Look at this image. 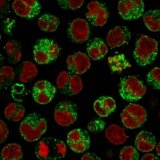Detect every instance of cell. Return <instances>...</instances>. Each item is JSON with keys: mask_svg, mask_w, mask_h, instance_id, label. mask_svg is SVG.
Masks as SVG:
<instances>
[{"mask_svg": "<svg viewBox=\"0 0 160 160\" xmlns=\"http://www.w3.org/2000/svg\"><path fill=\"white\" fill-rule=\"evenodd\" d=\"M115 100L110 97L102 96L96 100L94 103V110L102 117H108L116 109Z\"/></svg>", "mask_w": 160, "mask_h": 160, "instance_id": "obj_20", "label": "cell"}, {"mask_svg": "<svg viewBox=\"0 0 160 160\" xmlns=\"http://www.w3.org/2000/svg\"><path fill=\"white\" fill-rule=\"evenodd\" d=\"M60 20L57 16L50 14L42 15L38 19V24L41 30L47 32H53L58 29Z\"/></svg>", "mask_w": 160, "mask_h": 160, "instance_id": "obj_23", "label": "cell"}, {"mask_svg": "<svg viewBox=\"0 0 160 160\" xmlns=\"http://www.w3.org/2000/svg\"><path fill=\"white\" fill-rule=\"evenodd\" d=\"M104 135L108 142L114 145L124 144L128 139L125 129L115 124L109 125L105 130Z\"/></svg>", "mask_w": 160, "mask_h": 160, "instance_id": "obj_19", "label": "cell"}, {"mask_svg": "<svg viewBox=\"0 0 160 160\" xmlns=\"http://www.w3.org/2000/svg\"><path fill=\"white\" fill-rule=\"evenodd\" d=\"M156 152L158 155L160 156V142L158 143V144L156 146Z\"/></svg>", "mask_w": 160, "mask_h": 160, "instance_id": "obj_34", "label": "cell"}, {"mask_svg": "<svg viewBox=\"0 0 160 160\" xmlns=\"http://www.w3.org/2000/svg\"><path fill=\"white\" fill-rule=\"evenodd\" d=\"M118 10L123 20H136L143 14L144 2L142 0H121L118 5Z\"/></svg>", "mask_w": 160, "mask_h": 160, "instance_id": "obj_9", "label": "cell"}, {"mask_svg": "<svg viewBox=\"0 0 160 160\" xmlns=\"http://www.w3.org/2000/svg\"><path fill=\"white\" fill-rule=\"evenodd\" d=\"M143 20L148 29L153 32L160 31V9H151L143 16Z\"/></svg>", "mask_w": 160, "mask_h": 160, "instance_id": "obj_26", "label": "cell"}, {"mask_svg": "<svg viewBox=\"0 0 160 160\" xmlns=\"http://www.w3.org/2000/svg\"><path fill=\"white\" fill-rule=\"evenodd\" d=\"M120 160H139L138 149L132 146L124 147L120 152Z\"/></svg>", "mask_w": 160, "mask_h": 160, "instance_id": "obj_29", "label": "cell"}, {"mask_svg": "<svg viewBox=\"0 0 160 160\" xmlns=\"http://www.w3.org/2000/svg\"><path fill=\"white\" fill-rule=\"evenodd\" d=\"M88 12L86 17L91 24L102 27L107 23L109 18V12L107 7L98 1L91 2L87 5Z\"/></svg>", "mask_w": 160, "mask_h": 160, "instance_id": "obj_11", "label": "cell"}, {"mask_svg": "<svg viewBox=\"0 0 160 160\" xmlns=\"http://www.w3.org/2000/svg\"><path fill=\"white\" fill-rule=\"evenodd\" d=\"M15 78V72L12 68L5 66L0 70V87L1 89H7L12 85Z\"/></svg>", "mask_w": 160, "mask_h": 160, "instance_id": "obj_27", "label": "cell"}, {"mask_svg": "<svg viewBox=\"0 0 160 160\" xmlns=\"http://www.w3.org/2000/svg\"><path fill=\"white\" fill-rule=\"evenodd\" d=\"M65 143L57 138H46L37 144L35 153L40 160H59L66 155Z\"/></svg>", "mask_w": 160, "mask_h": 160, "instance_id": "obj_2", "label": "cell"}, {"mask_svg": "<svg viewBox=\"0 0 160 160\" xmlns=\"http://www.w3.org/2000/svg\"><path fill=\"white\" fill-rule=\"evenodd\" d=\"M80 160H101V159L94 153H87L82 157Z\"/></svg>", "mask_w": 160, "mask_h": 160, "instance_id": "obj_32", "label": "cell"}, {"mask_svg": "<svg viewBox=\"0 0 160 160\" xmlns=\"http://www.w3.org/2000/svg\"><path fill=\"white\" fill-rule=\"evenodd\" d=\"M84 0H58L59 6L64 9L76 10L80 8L83 4Z\"/></svg>", "mask_w": 160, "mask_h": 160, "instance_id": "obj_30", "label": "cell"}, {"mask_svg": "<svg viewBox=\"0 0 160 160\" xmlns=\"http://www.w3.org/2000/svg\"><path fill=\"white\" fill-rule=\"evenodd\" d=\"M78 116V106L68 100L59 102L54 111L55 121L62 127H68L73 124L77 121Z\"/></svg>", "mask_w": 160, "mask_h": 160, "instance_id": "obj_8", "label": "cell"}, {"mask_svg": "<svg viewBox=\"0 0 160 160\" xmlns=\"http://www.w3.org/2000/svg\"><path fill=\"white\" fill-rule=\"evenodd\" d=\"M141 160H160L159 158L154 154L148 153L142 157Z\"/></svg>", "mask_w": 160, "mask_h": 160, "instance_id": "obj_33", "label": "cell"}, {"mask_svg": "<svg viewBox=\"0 0 160 160\" xmlns=\"http://www.w3.org/2000/svg\"><path fill=\"white\" fill-rule=\"evenodd\" d=\"M147 82L154 89H160V68H155L146 76Z\"/></svg>", "mask_w": 160, "mask_h": 160, "instance_id": "obj_28", "label": "cell"}, {"mask_svg": "<svg viewBox=\"0 0 160 160\" xmlns=\"http://www.w3.org/2000/svg\"><path fill=\"white\" fill-rule=\"evenodd\" d=\"M135 146L138 151L147 153L152 151L156 146V139L152 132L143 131L138 134Z\"/></svg>", "mask_w": 160, "mask_h": 160, "instance_id": "obj_18", "label": "cell"}, {"mask_svg": "<svg viewBox=\"0 0 160 160\" xmlns=\"http://www.w3.org/2000/svg\"><path fill=\"white\" fill-rule=\"evenodd\" d=\"M124 126L130 129L140 128L146 122L148 113L145 108L138 104L130 103L121 114Z\"/></svg>", "mask_w": 160, "mask_h": 160, "instance_id": "obj_6", "label": "cell"}, {"mask_svg": "<svg viewBox=\"0 0 160 160\" xmlns=\"http://www.w3.org/2000/svg\"><path fill=\"white\" fill-rule=\"evenodd\" d=\"M86 49L88 57L94 61L102 59L108 51L107 45L100 38L90 40L87 43Z\"/></svg>", "mask_w": 160, "mask_h": 160, "instance_id": "obj_17", "label": "cell"}, {"mask_svg": "<svg viewBox=\"0 0 160 160\" xmlns=\"http://www.w3.org/2000/svg\"><path fill=\"white\" fill-rule=\"evenodd\" d=\"M68 36L75 43H81L86 42L90 35L89 26L85 19L77 18L69 25Z\"/></svg>", "mask_w": 160, "mask_h": 160, "instance_id": "obj_12", "label": "cell"}, {"mask_svg": "<svg viewBox=\"0 0 160 160\" xmlns=\"http://www.w3.org/2000/svg\"><path fill=\"white\" fill-rule=\"evenodd\" d=\"M56 84L60 92L64 95L73 96L80 93L83 88L82 80L78 74L63 71L58 74Z\"/></svg>", "mask_w": 160, "mask_h": 160, "instance_id": "obj_7", "label": "cell"}, {"mask_svg": "<svg viewBox=\"0 0 160 160\" xmlns=\"http://www.w3.org/2000/svg\"><path fill=\"white\" fill-rule=\"evenodd\" d=\"M12 7L16 14L21 18L32 19L41 12V5L36 0H16Z\"/></svg>", "mask_w": 160, "mask_h": 160, "instance_id": "obj_14", "label": "cell"}, {"mask_svg": "<svg viewBox=\"0 0 160 160\" xmlns=\"http://www.w3.org/2000/svg\"><path fill=\"white\" fill-rule=\"evenodd\" d=\"M19 79L22 83H27L38 74L36 66L30 61H24L19 69Z\"/></svg>", "mask_w": 160, "mask_h": 160, "instance_id": "obj_21", "label": "cell"}, {"mask_svg": "<svg viewBox=\"0 0 160 160\" xmlns=\"http://www.w3.org/2000/svg\"><path fill=\"white\" fill-rule=\"evenodd\" d=\"M56 93V87L50 82L40 80L34 85L32 96L36 102L39 104H46L53 100Z\"/></svg>", "mask_w": 160, "mask_h": 160, "instance_id": "obj_13", "label": "cell"}, {"mask_svg": "<svg viewBox=\"0 0 160 160\" xmlns=\"http://www.w3.org/2000/svg\"><path fill=\"white\" fill-rule=\"evenodd\" d=\"M0 121V142L2 143L7 139L8 130L6 123L2 120Z\"/></svg>", "mask_w": 160, "mask_h": 160, "instance_id": "obj_31", "label": "cell"}, {"mask_svg": "<svg viewBox=\"0 0 160 160\" xmlns=\"http://www.w3.org/2000/svg\"><path fill=\"white\" fill-rule=\"evenodd\" d=\"M158 51V42L155 40L142 35L136 42L133 57L138 65L146 66L155 60Z\"/></svg>", "mask_w": 160, "mask_h": 160, "instance_id": "obj_3", "label": "cell"}, {"mask_svg": "<svg viewBox=\"0 0 160 160\" xmlns=\"http://www.w3.org/2000/svg\"><path fill=\"white\" fill-rule=\"evenodd\" d=\"M24 107L17 102H12L8 105L4 110L5 117L13 122L20 121L24 116Z\"/></svg>", "mask_w": 160, "mask_h": 160, "instance_id": "obj_24", "label": "cell"}, {"mask_svg": "<svg viewBox=\"0 0 160 160\" xmlns=\"http://www.w3.org/2000/svg\"><path fill=\"white\" fill-rule=\"evenodd\" d=\"M60 52V49L56 42L47 38L38 40L33 48L34 59L41 65L49 64L56 60Z\"/></svg>", "mask_w": 160, "mask_h": 160, "instance_id": "obj_4", "label": "cell"}, {"mask_svg": "<svg viewBox=\"0 0 160 160\" xmlns=\"http://www.w3.org/2000/svg\"><path fill=\"white\" fill-rule=\"evenodd\" d=\"M67 142L72 150L82 153L89 148L91 141L87 132L81 129H76L68 132Z\"/></svg>", "mask_w": 160, "mask_h": 160, "instance_id": "obj_10", "label": "cell"}, {"mask_svg": "<svg viewBox=\"0 0 160 160\" xmlns=\"http://www.w3.org/2000/svg\"><path fill=\"white\" fill-rule=\"evenodd\" d=\"M48 127L46 120L40 114H30L22 121L19 127V132L22 138L28 142L38 140L45 133Z\"/></svg>", "mask_w": 160, "mask_h": 160, "instance_id": "obj_1", "label": "cell"}, {"mask_svg": "<svg viewBox=\"0 0 160 160\" xmlns=\"http://www.w3.org/2000/svg\"><path fill=\"white\" fill-rule=\"evenodd\" d=\"M131 38V34L127 27L117 26L109 31L107 42L111 48L114 49L128 44Z\"/></svg>", "mask_w": 160, "mask_h": 160, "instance_id": "obj_15", "label": "cell"}, {"mask_svg": "<svg viewBox=\"0 0 160 160\" xmlns=\"http://www.w3.org/2000/svg\"><path fill=\"white\" fill-rule=\"evenodd\" d=\"M90 66L89 57L83 52L75 53L68 56L67 59L68 69L74 74H83L89 69Z\"/></svg>", "mask_w": 160, "mask_h": 160, "instance_id": "obj_16", "label": "cell"}, {"mask_svg": "<svg viewBox=\"0 0 160 160\" xmlns=\"http://www.w3.org/2000/svg\"><path fill=\"white\" fill-rule=\"evenodd\" d=\"M147 88L142 81L136 76L124 77L121 80L119 92L121 97L128 102H135L142 98Z\"/></svg>", "mask_w": 160, "mask_h": 160, "instance_id": "obj_5", "label": "cell"}, {"mask_svg": "<svg viewBox=\"0 0 160 160\" xmlns=\"http://www.w3.org/2000/svg\"><path fill=\"white\" fill-rule=\"evenodd\" d=\"M1 160H23V153L21 146L17 143H10L5 146L1 153Z\"/></svg>", "mask_w": 160, "mask_h": 160, "instance_id": "obj_22", "label": "cell"}, {"mask_svg": "<svg viewBox=\"0 0 160 160\" xmlns=\"http://www.w3.org/2000/svg\"><path fill=\"white\" fill-rule=\"evenodd\" d=\"M5 50L9 62L15 64L20 61L22 57V45L18 41H8L5 45Z\"/></svg>", "mask_w": 160, "mask_h": 160, "instance_id": "obj_25", "label": "cell"}]
</instances>
